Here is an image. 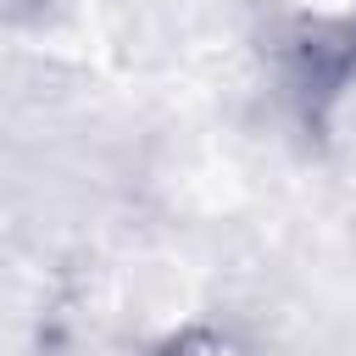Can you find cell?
Masks as SVG:
<instances>
[{"label":"cell","instance_id":"7a4b0ae2","mask_svg":"<svg viewBox=\"0 0 356 356\" xmlns=\"http://www.w3.org/2000/svg\"><path fill=\"white\" fill-rule=\"evenodd\" d=\"M145 356H267L250 328L228 317H184L145 345Z\"/></svg>","mask_w":356,"mask_h":356},{"label":"cell","instance_id":"6da1fadb","mask_svg":"<svg viewBox=\"0 0 356 356\" xmlns=\"http://www.w3.org/2000/svg\"><path fill=\"white\" fill-rule=\"evenodd\" d=\"M261 56L284 111L306 134H328L356 89V11H295L267 33Z\"/></svg>","mask_w":356,"mask_h":356}]
</instances>
